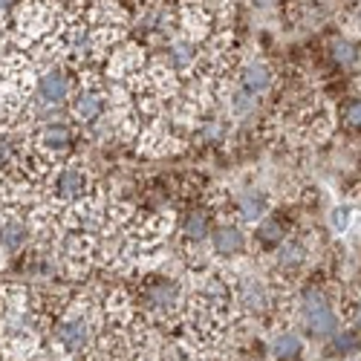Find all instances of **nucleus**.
<instances>
[{"label": "nucleus", "instance_id": "obj_11", "mask_svg": "<svg viewBox=\"0 0 361 361\" xmlns=\"http://www.w3.org/2000/svg\"><path fill=\"white\" fill-rule=\"evenodd\" d=\"M237 208H240V217L249 220V223H255V220H260V217L266 214L269 202H266V197H263L260 191H246L243 197H240Z\"/></svg>", "mask_w": 361, "mask_h": 361}, {"label": "nucleus", "instance_id": "obj_13", "mask_svg": "<svg viewBox=\"0 0 361 361\" xmlns=\"http://www.w3.org/2000/svg\"><path fill=\"white\" fill-rule=\"evenodd\" d=\"M70 130L64 128V125H49L44 133H41V147H47V150H61V147H67L70 145Z\"/></svg>", "mask_w": 361, "mask_h": 361}, {"label": "nucleus", "instance_id": "obj_6", "mask_svg": "<svg viewBox=\"0 0 361 361\" xmlns=\"http://www.w3.org/2000/svg\"><path fill=\"white\" fill-rule=\"evenodd\" d=\"M237 298H240V307H246L249 312H263L269 310V292L260 281L255 278H246L237 289Z\"/></svg>", "mask_w": 361, "mask_h": 361}, {"label": "nucleus", "instance_id": "obj_18", "mask_svg": "<svg viewBox=\"0 0 361 361\" xmlns=\"http://www.w3.org/2000/svg\"><path fill=\"white\" fill-rule=\"evenodd\" d=\"M361 347V338L355 329H338L333 336V353H358Z\"/></svg>", "mask_w": 361, "mask_h": 361}, {"label": "nucleus", "instance_id": "obj_16", "mask_svg": "<svg viewBox=\"0 0 361 361\" xmlns=\"http://www.w3.org/2000/svg\"><path fill=\"white\" fill-rule=\"evenodd\" d=\"M194 58H197V52H194V44H191V41H176V44H171V61H173L179 70L191 67Z\"/></svg>", "mask_w": 361, "mask_h": 361}, {"label": "nucleus", "instance_id": "obj_23", "mask_svg": "<svg viewBox=\"0 0 361 361\" xmlns=\"http://www.w3.org/2000/svg\"><path fill=\"white\" fill-rule=\"evenodd\" d=\"M255 107V99L249 96V93H237V96H231V110L234 113H249Z\"/></svg>", "mask_w": 361, "mask_h": 361}, {"label": "nucleus", "instance_id": "obj_17", "mask_svg": "<svg viewBox=\"0 0 361 361\" xmlns=\"http://www.w3.org/2000/svg\"><path fill=\"white\" fill-rule=\"evenodd\" d=\"M78 226H84V228H93V226H99V220H102V205L99 202H81L78 208H75V217H73Z\"/></svg>", "mask_w": 361, "mask_h": 361}, {"label": "nucleus", "instance_id": "obj_9", "mask_svg": "<svg viewBox=\"0 0 361 361\" xmlns=\"http://www.w3.org/2000/svg\"><path fill=\"white\" fill-rule=\"evenodd\" d=\"M104 110V96L99 93V90H84V93L75 99V113L81 118H87V122H93V118H99Z\"/></svg>", "mask_w": 361, "mask_h": 361}, {"label": "nucleus", "instance_id": "obj_4", "mask_svg": "<svg viewBox=\"0 0 361 361\" xmlns=\"http://www.w3.org/2000/svg\"><path fill=\"white\" fill-rule=\"evenodd\" d=\"M38 96L47 104H61L70 96V78L64 73H58V70L44 73L41 81H38Z\"/></svg>", "mask_w": 361, "mask_h": 361}, {"label": "nucleus", "instance_id": "obj_24", "mask_svg": "<svg viewBox=\"0 0 361 361\" xmlns=\"http://www.w3.org/2000/svg\"><path fill=\"white\" fill-rule=\"evenodd\" d=\"M15 157V142L9 136H0V165H6Z\"/></svg>", "mask_w": 361, "mask_h": 361}, {"label": "nucleus", "instance_id": "obj_1", "mask_svg": "<svg viewBox=\"0 0 361 361\" xmlns=\"http://www.w3.org/2000/svg\"><path fill=\"white\" fill-rule=\"evenodd\" d=\"M300 321L310 329L312 336H321V338H333L338 333V312L336 307L329 304V298L318 289H307L300 295Z\"/></svg>", "mask_w": 361, "mask_h": 361}, {"label": "nucleus", "instance_id": "obj_14", "mask_svg": "<svg viewBox=\"0 0 361 361\" xmlns=\"http://www.w3.org/2000/svg\"><path fill=\"white\" fill-rule=\"evenodd\" d=\"M307 260V249L300 246V243H281L278 249V266H304Z\"/></svg>", "mask_w": 361, "mask_h": 361}, {"label": "nucleus", "instance_id": "obj_15", "mask_svg": "<svg viewBox=\"0 0 361 361\" xmlns=\"http://www.w3.org/2000/svg\"><path fill=\"white\" fill-rule=\"evenodd\" d=\"M183 237L194 240V243L202 237H208V217L205 214H188L185 223H183Z\"/></svg>", "mask_w": 361, "mask_h": 361}, {"label": "nucleus", "instance_id": "obj_19", "mask_svg": "<svg viewBox=\"0 0 361 361\" xmlns=\"http://www.w3.org/2000/svg\"><path fill=\"white\" fill-rule=\"evenodd\" d=\"M333 58H336L341 67H353V64L358 61V49H355L353 41H344V38H341V41L333 44Z\"/></svg>", "mask_w": 361, "mask_h": 361}, {"label": "nucleus", "instance_id": "obj_7", "mask_svg": "<svg viewBox=\"0 0 361 361\" xmlns=\"http://www.w3.org/2000/svg\"><path fill=\"white\" fill-rule=\"evenodd\" d=\"M240 81H243V93H249L252 99L266 93L269 84H272V73H269L266 64H249L243 67V73H240Z\"/></svg>", "mask_w": 361, "mask_h": 361}, {"label": "nucleus", "instance_id": "obj_12", "mask_svg": "<svg viewBox=\"0 0 361 361\" xmlns=\"http://www.w3.org/2000/svg\"><path fill=\"white\" fill-rule=\"evenodd\" d=\"M272 353H275V358H281V361H292V358H298L300 353H304V341H300L295 333H281V336L272 341Z\"/></svg>", "mask_w": 361, "mask_h": 361}, {"label": "nucleus", "instance_id": "obj_22", "mask_svg": "<svg viewBox=\"0 0 361 361\" xmlns=\"http://www.w3.org/2000/svg\"><path fill=\"white\" fill-rule=\"evenodd\" d=\"M329 223H333L336 231H347V226L353 223V212L350 208H336V212L329 214Z\"/></svg>", "mask_w": 361, "mask_h": 361}, {"label": "nucleus", "instance_id": "obj_2", "mask_svg": "<svg viewBox=\"0 0 361 361\" xmlns=\"http://www.w3.org/2000/svg\"><path fill=\"white\" fill-rule=\"evenodd\" d=\"M179 300H183V289L176 286V281L162 278V281H154V283L147 286V304L154 307V310H159V312L176 310Z\"/></svg>", "mask_w": 361, "mask_h": 361}, {"label": "nucleus", "instance_id": "obj_25", "mask_svg": "<svg viewBox=\"0 0 361 361\" xmlns=\"http://www.w3.org/2000/svg\"><path fill=\"white\" fill-rule=\"evenodd\" d=\"M355 326H358V329H361V307H358V310H355Z\"/></svg>", "mask_w": 361, "mask_h": 361}, {"label": "nucleus", "instance_id": "obj_10", "mask_svg": "<svg viewBox=\"0 0 361 361\" xmlns=\"http://www.w3.org/2000/svg\"><path fill=\"white\" fill-rule=\"evenodd\" d=\"M23 243H26V226L20 220H6L0 226V249L18 252L23 249Z\"/></svg>", "mask_w": 361, "mask_h": 361}, {"label": "nucleus", "instance_id": "obj_8", "mask_svg": "<svg viewBox=\"0 0 361 361\" xmlns=\"http://www.w3.org/2000/svg\"><path fill=\"white\" fill-rule=\"evenodd\" d=\"M212 243H214V252H217V255L231 257V255H237V252H243L246 237L240 234V228H234V226H223V228L214 231Z\"/></svg>", "mask_w": 361, "mask_h": 361}, {"label": "nucleus", "instance_id": "obj_27", "mask_svg": "<svg viewBox=\"0 0 361 361\" xmlns=\"http://www.w3.org/2000/svg\"><path fill=\"white\" fill-rule=\"evenodd\" d=\"M202 361H208V358H202Z\"/></svg>", "mask_w": 361, "mask_h": 361}, {"label": "nucleus", "instance_id": "obj_3", "mask_svg": "<svg viewBox=\"0 0 361 361\" xmlns=\"http://www.w3.org/2000/svg\"><path fill=\"white\" fill-rule=\"evenodd\" d=\"M58 341H61V347L67 353H78L87 347L90 341V324L84 318H70L64 321L61 326H58Z\"/></svg>", "mask_w": 361, "mask_h": 361}, {"label": "nucleus", "instance_id": "obj_21", "mask_svg": "<svg viewBox=\"0 0 361 361\" xmlns=\"http://www.w3.org/2000/svg\"><path fill=\"white\" fill-rule=\"evenodd\" d=\"M344 122L350 125V128H361V99H353L347 107H344Z\"/></svg>", "mask_w": 361, "mask_h": 361}, {"label": "nucleus", "instance_id": "obj_20", "mask_svg": "<svg viewBox=\"0 0 361 361\" xmlns=\"http://www.w3.org/2000/svg\"><path fill=\"white\" fill-rule=\"evenodd\" d=\"M257 237L263 240V243H275V246L283 243V231H281V226H278L275 220H266V223L257 228Z\"/></svg>", "mask_w": 361, "mask_h": 361}, {"label": "nucleus", "instance_id": "obj_26", "mask_svg": "<svg viewBox=\"0 0 361 361\" xmlns=\"http://www.w3.org/2000/svg\"><path fill=\"white\" fill-rule=\"evenodd\" d=\"M0 41H4V23H0Z\"/></svg>", "mask_w": 361, "mask_h": 361}, {"label": "nucleus", "instance_id": "obj_5", "mask_svg": "<svg viewBox=\"0 0 361 361\" xmlns=\"http://www.w3.org/2000/svg\"><path fill=\"white\" fill-rule=\"evenodd\" d=\"M55 188H58V197L67 200V202H73V200H78V197L84 194V188H87V176H84V171H81L78 165H67L61 173H58Z\"/></svg>", "mask_w": 361, "mask_h": 361}]
</instances>
